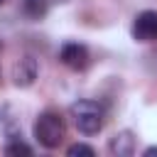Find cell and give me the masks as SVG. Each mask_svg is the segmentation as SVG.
<instances>
[{
	"instance_id": "obj_1",
	"label": "cell",
	"mask_w": 157,
	"mask_h": 157,
	"mask_svg": "<svg viewBox=\"0 0 157 157\" xmlns=\"http://www.w3.org/2000/svg\"><path fill=\"white\" fill-rule=\"evenodd\" d=\"M69 113L74 118L76 130L83 132V135H96L105 125V110H103V105L98 101H91V98L76 101V103H71Z\"/></svg>"
},
{
	"instance_id": "obj_2",
	"label": "cell",
	"mask_w": 157,
	"mask_h": 157,
	"mask_svg": "<svg viewBox=\"0 0 157 157\" xmlns=\"http://www.w3.org/2000/svg\"><path fill=\"white\" fill-rule=\"evenodd\" d=\"M66 137V123L56 110H44L39 113V118L34 120V140L47 147V150H56Z\"/></svg>"
},
{
	"instance_id": "obj_3",
	"label": "cell",
	"mask_w": 157,
	"mask_h": 157,
	"mask_svg": "<svg viewBox=\"0 0 157 157\" xmlns=\"http://www.w3.org/2000/svg\"><path fill=\"white\" fill-rule=\"evenodd\" d=\"M132 39L147 44L157 42V10H142L132 20Z\"/></svg>"
},
{
	"instance_id": "obj_4",
	"label": "cell",
	"mask_w": 157,
	"mask_h": 157,
	"mask_svg": "<svg viewBox=\"0 0 157 157\" xmlns=\"http://www.w3.org/2000/svg\"><path fill=\"white\" fill-rule=\"evenodd\" d=\"M59 59H61L64 66H69V69H74V71H83V69L88 66V61H91V54H88V49H86L83 44H78V42H66V44L59 49Z\"/></svg>"
},
{
	"instance_id": "obj_5",
	"label": "cell",
	"mask_w": 157,
	"mask_h": 157,
	"mask_svg": "<svg viewBox=\"0 0 157 157\" xmlns=\"http://www.w3.org/2000/svg\"><path fill=\"white\" fill-rule=\"evenodd\" d=\"M37 74H39L37 59H32V56H22V59L12 66V81H15V86H20V88L32 86L34 78H37Z\"/></svg>"
},
{
	"instance_id": "obj_6",
	"label": "cell",
	"mask_w": 157,
	"mask_h": 157,
	"mask_svg": "<svg viewBox=\"0 0 157 157\" xmlns=\"http://www.w3.org/2000/svg\"><path fill=\"white\" fill-rule=\"evenodd\" d=\"M108 147H110V152H113V155H118V157H130V155L135 152V137H132V132H130V130L115 132V135L110 137Z\"/></svg>"
},
{
	"instance_id": "obj_7",
	"label": "cell",
	"mask_w": 157,
	"mask_h": 157,
	"mask_svg": "<svg viewBox=\"0 0 157 157\" xmlns=\"http://www.w3.org/2000/svg\"><path fill=\"white\" fill-rule=\"evenodd\" d=\"M20 10H22V15L27 20L37 22V20H42L49 12V0H22L20 2Z\"/></svg>"
},
{
	"instance_id": "obj_8",
	"label": "cell",
	"mask_w": 157,
	"mask_h": 157,
	"mask_svg": "<svg viewBox=\"0 0 157 157\" xmlns=\"http://www.w3.org/2000/svg\"><path fill=\"white\" fill-rule=\"evenodd\" d=\"M5 155H10V157H15V155H32V147L27 142H22L20 137H12L5 145Z\"/></svg>"
},
{
	"instance_id": "obj_9",
	"label": "cell",
	"mask_w": 157,
	"mask_h": 157,
	"mask_svg": "<svg viewBox=\"0 0 157 157\" xmlns=\"http://www.w3.org/2000/svg\"><path fill=\"white\" fill-rule=\"evenodd\" d=\"M66 155H69V157H76V155H88V157H93L96 150H93L91 145H86V142H74V145L66 150Z\"/></svg>"
},
{
	"instance_id": "obj_10",
	"label": "cell",
	"mask_w": 157,
	"mask_h": 157,
	"mask_svg": "<svg viewBox=\"0 0 157 157\" xmlns=\"http://www.w3.org/2000/svg\"><path fill=\"white\" fill-rule=\"evenodd\" d=\"M155 155H157V145H152V147L145 150V157H155Z\"/></svg>"
},
{
	"instance_id": "obj_11",
	"label": "cell",
	"mask_w": 157,
	"mask_h": 157,
	"mask_svg": "<svg viewBox=\"0 0 157 157\" xmlns=\"http://www.w3.org/2000/svg\"><path fill=\"white\" fill-rule=\"evenodd\" d=\"M5 2H7V0H0V5H5Z\"/></svg>"
}]
</instances>
